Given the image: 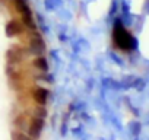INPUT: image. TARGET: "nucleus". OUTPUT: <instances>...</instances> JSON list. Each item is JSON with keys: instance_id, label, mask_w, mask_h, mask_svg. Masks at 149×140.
Here are the masks:
<instances>
[{"instance_id": "1", "label": "nucleus", "mask_w": 149, "mask_h": 140, "mask_svg": "<svg viewBox=\"0 0 149 140\" xmlns=\"http://www.w3.org/2000/svg\"><path fill=\"white\" fill-rule=\"evenodd\" d=\"M29 51L32 54H37V55H41L45 51V44L38 34L32 35V38L29 40Z\"/></svg>"}, {"instance_id": "2", "label": "nucleus", "mask_w": 149, "mask_h": 140, "mask_svg": "<svg viewBox=\"0 0 149 140\" xmlns=\"http://www.w3.org/2000/svg\"><path fill=\"white\" fill-rule=\"evenodd\" d=\"M42 128V117H34L28 124V131L32 137H38Z\"/></svg>"}, {"instance_id": "3", "label": "nucleus", "mask_w": 149, "mask_h": 140, "mask_svg": "<svg viewBox=\"0 0 149 140\" xmlns=\"http://www.w3.org/2000/svg\"><path fill=\"white\" fill-rule=\"evenodd\" d=\"M24 31V25L19 24L18 21H10L6 26V32L9 37H18L19 34H22Z\"/></svg>"}, {"instance_id": "4", "label": "nucleus", "mask_w": 149, "mask_h": 140, "mask_svg": "<svg viewBox=\"0 0 149 140\" xmlns=\"http://www.w3.org/2000/svg\"><path fill=\"white\" fill-rule=\"evenodd\" d=\"M34 99L38 102V104H45V99H47V91L45 89H41V88H38V89H35L34 91Z\"/></svg>"}, {"instance_id": "5", "label": "nucleus", "mask_w": 149, "mask_h": 140, "mask_svg": "<svg viewBox=\"0 0 149 140\" xmlns=\"http://www.w3.org/2000/svg\"><path fill=\"white\" fill-rule=\"evenodd\" d=\"M34 64H35V67H38V69L41 70V72H47V61H45L44 57L35 58V60H34Z\"/></svg>"}]
</instances>
